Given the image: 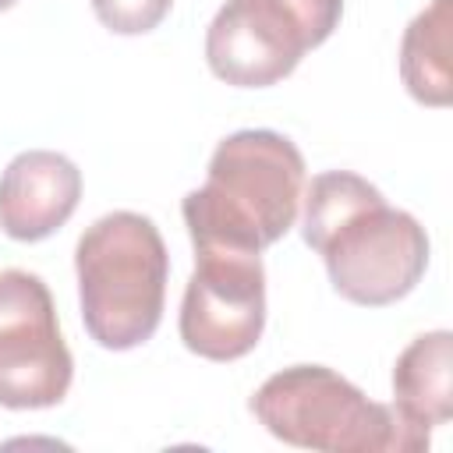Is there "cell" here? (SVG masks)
I'll return each instance as SVG.
<instances>
[{
    "label": "cell",
    "instance_id": "6da1fadb",
    "mask_svg": "<svg viewBox=\"0 0 453 453\" xmlns=\"http://www.w3.org/2000/svg\"><path fill=\"white\" fill-rule=\"evenodd\" d=\"M301 237L322 255L333 290L361 308L396 304L428 269L425 226L350 170H326L304 184Z\"/></svg>",
    "mask_w": 453,
    "mask_h": 453
},
{
    "label": "cell",
    "instance_id": "7a4b0ae2",
    "mask_svg": "<svg viewBox=\"0 0 453 453\" xmlns=\"http://www.w3.org/2000/svg\"><path fill=\"white\" fill-rule=\"evenodd\" d=\"M301 195V149L280 131L244 127L216 145L205 184L184 195L180 212L195 251L226 248L262 255L294 226Z\"/></svg>",
    "mask_w": 453,
    "mask_h": 453
},
{
    "label": "cell",
    "instance_id": "3957f363",
    "mask_svg": "<svg viewBox=\"0 0 453 453\" xmlns=\"http://www.w3.org/2000/svg\"><path fill=\"white\" fill-rule=\"evenodd\" d=\"M85 333L106 350H134L163 322L170 255L156 223L142 212H106L74 248Z\"/></svg>",
    "mask_w": 453,
    "mask_h": 453
},
{
    "label": "cell",
    "instance_id": "277c9868",
    "mask_svg": "<svg viewBox=\"0 0 453 453\" xmlns=\"http://www.w3.org/2000/svg\"><path fill=\"white\" fill-rule=\"evenodd\" d=\"M258 425L301 449L326 453H418L428 428L403 421L393 407L368 400L350 379L326 365H290L269 375L255 396Z\"/></svg>",
    "mask_w": 453,
    "mask_h": 453
},
{
    "label": "cell",
    "instance_id": "5b68a950",
    "mask_svg": "<svg viewBox=\"0 0 453 453\" xmlns=\"http://www.w3.org/2000/svg\"><path fill=\"white\" fill-rule=\"evenodd\" d=\"M343 0H226L205 32L209 71L234 88H265L340 25Z\"/></svg>",
    "mask_w": 453,
    "mask_h": 453
},
{
    "label": "cell",
    "instance_id": "8992f818",
    "mask_svg": "<svg viewBox=\"0 0 453 453\" xmlns=\"http://www.w3.org/2000/svg\"><path fill=\"white\" fill-rule=\"evenodd\" d=\"M74 379L50 287L25 269L0 273V407H57Z\"/></svg>",
    "mask_w": 453,
    "mask_h": 453
},
{
    "label": "cell",
    "instance_id": "52a82bcc",
    "mask_svg": "<svg viewBox=\"0 0 453 453\" xmlns=\"http://www.w3.org/2000/svg\"><path fill=\"white\" fill-rule=\"evenodd\" d=\"M180 340L205 361H237L251 354L265 329V269L251 251L202 248L184 287Z\"/></svg>",
    "mask_w": 453,
    "mask_h": 453
},
{
    "label": "cell",
    "instance_id": "ba28073f",
    "mask_svg": "<svg viewBox=\"0 0 453 453\" xmlns=\"http://www.w3.org/2000/svg\"><path fill=\"white\" fill-rule=\"evenodd\" d=\"M81 170L50 149L18 152L0 173V230L11 241H46L78 209Z\"/></svg>",
    "mask_w": 453,
    "mask_h": 453
},
{
    "label": "cell",
    "instance_id": "9c48e42d",
    "mask_svg": "<svg viewBox=\"0 0 453 453\" xmlns=\"http://www.w3.org/2000/svg\"><path fill=\"white\" fill-rule=\"evenodd\" d=\"M393 411L418 425H446L453 418V333L432 329L414 336L393 365Z\"/></svg>",
    "mask_w": 453,
    "mask_h": 453
},
{
    "label": "cell",
    "instance_id": "30bf717a",
    "mask_svg": "<svg viewBox=\"0 0 453 453\" xmlns=\"http://www.w3.org/2000/svg\"><path fill=\"white\" fill-rule=\"evenodd\" d=\"M449 28H453V0H432L403 28L400 78L421 106H449L453 99Z\"/></svg>",
    "mask_w": 453,
    "mask_h": 453
},
{
    "label": "cell",
    "instance_id": "8fae6325",
    "mask_svg": "<svg viewBox=\"0 0 453 453\" xmlns=\"http://www.w3.org/2000/svg\"><path fill=\"white\" fill-rule=\"evenodd\" d=\"M170 7H173V0H92V11L103 21V28H110L117 35L152 32L170 14Z\"/></svg>",
    "mask_w": 453,
    "mask_h": 453
},
{
    "label": "cell",
    "instance_id": "7c38bea8",
    "mask_svg": "<svg viewBox=\"0 0 453 453\" xmlns=\"http://www.w3.org/2000/svg\"><path fill=\"white\" fill-rule=\"evenodd\" d=\"M18 0H0V11H7V7H14Z\"/></svg>",
    "mask_w": 453,
    "mask_h": 453
}]
</instances>
